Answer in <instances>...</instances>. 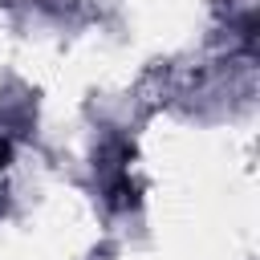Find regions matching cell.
<instances>
[{"mask_svg": "<svg viewBox=\"0 0 260 260\" xmlns=\"http://www.w3.org/2000/svg\"><path fill=\"white\" fill-rule=\"evenodd\" d=\"M8 154H12V146H8V142H0V171L8 167Z\"/></svg>", "mask_w": 260, "mask_h": 260, "instance_id": "6da1fadb", "label": "cell"}]
</instances>
